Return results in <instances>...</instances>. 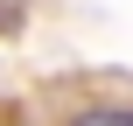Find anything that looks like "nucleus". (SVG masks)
Masks as SVG:
<instances>
[{"label":"nucleus","instance_id":"nucleus-1","mask_svg":"<svg viewBox=\"0 0 133 126\" xmlns=\"http://www.w3.org/2000/svg\"><path fill=\"white\" fill-rule=\"evenodd\" d=\"M70 126H133V105H84Z\"/></svg>","mask_w":133,"mask_h":126}]
</instances>
